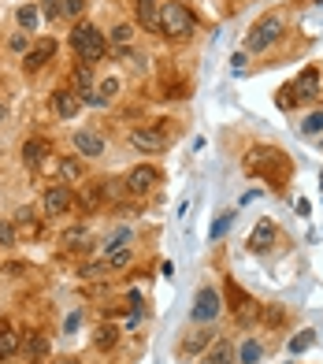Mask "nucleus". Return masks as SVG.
<instances>
[{"label": "nucleus", "instance_id": "473e14b6", "mask_svg": "<svg viewBox=\"0 0 323 364\" xmlns=\"http://www.w3.org/2000/svg\"><path fill=\"white\" fill-rule=\"evenodd\" d=\"M41 4H45V19H60V15H63V0H41Z\"/></svg>", "mask_w": 323, "mask_h": 364}, {"label": "nucleus", "instance_id": "7ed1b4c3", "mask_svg": "<svg viewBox=\"0 0 323 364\" xmlns=\"http://www.w3.org/2000/svg\"><path fill=\"white\" fill-rule=\"evenodd\" d=\"M283 30H286L283 15H264V19L249 30L246 48H249V53H264V48H271V45H275V41L283 38Z\"/></svg>", "mask_w": 323, "mask_h": 364}, {"label": "nucleus", "instance_id": "39448f33", "mask_svg": "<svg viewBox=\"0 0 323 364\" xmlns=\"http://www.w3.org/2000/svg\"><path fill=\"white\" fill-rule=\"evenodd\" d=\"M227 297H231L227 305H231V312H234V320H238V323H253L256 316H261V305H256L253 297H249L246 290H241V287L234 283V279L227 283Z\"/></svg>", "mask_w": 323, "mask_h": 364}, {"label": "nucleus", "instance_id": "f704fd0d", "mask_svg": "<svg viewBox=\"0 0 323 364\" xmlns=\"http://www.w3.org/2000/svg\"><path fill=\"white\" fill-rule=\"evenodd\" d=\"M126 264H131V253H126V250H119V253L108 257V268H111V272H116V268H126Z\"/></svg>", "mask_w": 323, "mask_h": 364}, {"label": "nucleus", "instance_id": "5701e85b", "mask_svg": "<svg viewBox=\"0 0 323 364\" xmlns=\"http://www.w3.org/2000/svg\"><path fill=\"white\" fill-rule=\"evenodd\" d=\"M63 245H67V250H89V230L86 227H67L63 230Z\"/></svg>", "mask_w": 323, "mask_h": 364}, {"label": "nucleus", "instance_id": "6e6552de", "mask_svg": "<svg viewBox=\"0 0 323 364\" xmlns=\"http://www.w3.org/2000/svg\"><path fill=\"white\" fill-rule=\"evenodd\" d=\"M53 56H56V41H53V38H41V41H34V45L26 48L23 68H26V71H41Z\"/></svg>", "mask_w": 323, "mask_h": 364}, {"label": "nucleus", "instance_id": "58836bf2", "mask_svg": "<svg viewBox=\"0 0 323 364\" xmlns=\"http://www.w3.org/2000/svg\"><path fill=\"white\" fill-rule=\"evenodd\" d=\"M116 93H119V82H116V78H108L104 86H101V101H108V97H116Z\"/></svg>", "mask_w": 323, "mask_h": 364}, {"label": "nucleus", "instance_id": "c85d7f7f", "mask_svg": "<svg viewBox=\"0 0 323 364\" xmlns=\"http://www.w3.org/2000/svg\"><path fill=\"white\" fill-rule=\"evenodd\" d=\"M261 342H246L241 346V364H261Z\"/></svg>", "mask_w": 323, "mask_h": 364}, {"label": "nucleus", "instance_id": "bb28decb", "mask_svg": "<svg viewBox=\"0 0 323 364\" xmlns=\"http://www.w3.org/2000/svg\"><path fill=\"white\" fill-rule=\"evenodd\" d=\"M15 19H19V26H23L26 34H30V30L38 26V8H34V4H23L19 11H15Z\"/></svg>", "mask_w": 323, "mask_h": 364}, {"label": "nucleus", "instance_id": "0eeeda50", "mask_svg": "<svg viewBox=\"0 0 323 364\" xmlns=\"http://www.w3.org/2000/svg\"><path fill=\"white\" fill-rule=\"evenodd\" d=\"M71 205H75V197H71V190L67 186H48L45 190V197H41V212L45 216H63V212H71Z\"/></svg>", "mask_w": 323, "mask_h": 364}, {"label": "nucleus", "instance_id": "9b49d317", "mask_svg": "<svg viewBox=\"0 0 323 364\" xmlns=\"http://www.w3.org/2000/svg\"><path fill=\"white\" fill-rule=\"evenodd\" d=\"M53 112L60 119H75V115L82 112V93L78 90H56L53 93Z\"/></svg>", "mask_w": 323, "mask_h": 364}, {"label": "nucleus", "instance_id": "20e7f679", "mask_svg": "<svg viewBox=\"0 0 323 364\" xmlns=\"http://www.w3.org/2000/svg\"><path fill=\"white\" fill-rule=\"evenodd\" d=\"M271 168H286V160H283V153L279 149H271V145H256V149H249L246 153V171L249 175H268Z\"/></svg>", "mask_w": 323, "mask_h": 364}, {"label": "nucleus", "instance_id": "9d476101", "mask_svg": "<svg viewBox=\"0 0 323 364\" xmlns=\"http://www.w3.org/2000/svg\"><path fill=\"white\" fill-rule=\"evenodd\" d=\"M216 312H219V294L212 287L197 290V301H193V320H197V323H212Z\"/></svg>", "mask_w": 323, "mask_h": 364}, {"label": "nucleus", "instance_id": "423d86ee", "mask_svg": "<svg viewBox=\"0 0 323 364\" xmlns=\"http://www.w3.org/2000/svg\"><path fill=\"white\" fill-rule=\"evenodd\" d=\"M156 182H160V171L149 168V164H138V168H131V175H126V190L134 197H145V193L156 190Z\"/></svg>", "mask_w": 323, "mask_h": 364}, {"label": "nucleus", "instance_id": "dca6fc26", "mask_svg": "<svg viewBox=\"0 0 323 364\" xmlns=\"http://www.w3.org/2000/svg\"><path fill=\"white\" fill-rule=\"evenodd\" d=\"M23 350V342H19V331H15L11 323H0V364L11 360L15 353Z\"/></svg>", "mask_w": 323, "mask_h": 364}, {"label": "nucleus", "instance_id": "a878e982", "mask_svg": "<svg viewBox=\"0 0 323 364\" xmlns=\"http://www.w3.org/2000/svg\"><path fill=\"white\" fill-rule=\"evenodd\" d=\"M116 338H119V331L111 327V323H104V327H97V350H111V346H116Z\"/></svg>", "mask_w": 323, "mask_h": 364}, {"label": "nucleus", "instance_id": "f257e3e1", "mask_svg": "<svg viewBox=\"0 0 323 364\" xmlns=\"http://www.w3.org/2000/svg\"><path fill=\"white\" fill-rule=\"evenodd\" d=\"M193 30H197V19H193V11L182 4V0H168V4H160V34L190 38Z\"/></svg>", "mask_w": 323, "mask_h": 364}, {"label": "nucleus", "instance_id": "cd10ccee", "mask_svg": "<svg viewBox=\"0 0 323 364\" xmlns=\"http://www.w3.org/2000/svg\"><path fill=\"white\" fill-rule=\"evenodd\" d=\"M309 346H316V331H301V335L290 338V353H305Z\"/></svg>", "mask_w": 323, "mask_h": 364}, {"label": "nucleus", "instance_id": "7c9ffc66", "mask_svg": "<svg viewBox=\"0 0 323 364\" xmlns=\"http://www.w3.org/2000/svg\"><path fill=\"white\" fill-rule=\"evenodd\" d=\"M75 82H78V93H86V90H89V82H93L89 63H78V68H75Z\"/></svg>", "mask_w": 323, "mask_h": 364}, {"label": "nucleus", "instance_id": "393cba45", "mask_svg": "<svg viewBox=\"0 0 323 364\" xmlns=\"http://www.w3.org/2000/svg\"><path fill=\"white\" fill-rule=\"evenodd\" d=\"M56 175H60L63 182H82V175H86V171H82V164H78L75 156H63V160H60V171H56Z\"/></svg>", "mask_w": 323, "mask_h": 364}, {"label": "nucleus", "instance_id": "c756f323", "mask_svg": "<svg viewBox=\"0 0 323 364\" xmlns=\"http://www.w3.org/2000/svg\"><path fill=\"white\" fill-rule=\"evenodd\" d=\"M131 41H134V26H116V30H111V45L126 48Z\"/></svg>", "mask_w": 323, "mask_h": 364}, {"label": "nucleus", "instance_id": "4be33fe9", "mask_svg": "<svg viewBox=\"0 0 323 364\" xmlns=\"http://www.w3.org/2000/svg\"><path fill=\"white\" fill-rule=\"evenodd\" d=\"M23 353H26V360L41 364V360H45V353H48V342H45L41 335H30V338L23 342Z\"/></svg>", "mask_w": 323, "mask_h": 364}, {"label": "nucleus", "instance_id": "aec40b11", "mask_svg": "<svg viewBox=\"0 0 323 364\" xmlns=\"http://www.w3.org/2000/svg\"><path fill=\"white\" fill-rule=\"evenodd\" d=\"M15 227L26 230V238H38L41 235V223L34 216V208H19V212H15Z\"/></svg>", "mask_w": 323, "mask_h": 364}, {"label": "nucleus", "instance_id": "412c9836", "mask_svg": "<svg viewBox=\"0 0 323 364\" xmlns=\"http://www.w3.org/2000/svg\"><path fill=\"white\" fill-rule=\"evenodd\" d=\"M101 190H104V205H116V201H123V193H131L126 190V178H101Z\"/></svg>", "mask_w": 323, "mask_h": 364}, {"label": "nucleus", "instance_id": "6ab92c4d", "mask_svg": "<svg viewBox=\"0 0 323 364\" xmlns=\"http://www.w3.org/2000/svg\"><path fill=\"white\" fill-rule=\"evenodd\" d=\"M212 342H216V331H193V335H186V342H182V353L197 357V353L208 350Z\"/></svg>", "mask_w": 323, "mask_h": 364}, {"label": "nucleus", "instance_id": "f8f14e48", "mask_svg": "<svg viewBox=\"0 0 323 364\" xmlns=\"http://www.w3.org/2000/svg\"><path fill=\"white\" fill-rule=\"evenodd\" d=\"M48 156H53V145H48L45 138H30L23 145V164H26V168H41Z\"/></svg>", "mask_w": 323, "mask_h": 364}, {"label": "nucleus", "instance_id": "b1692460", "mask_svg": "<svg viewBox=\"0 0 323 364\" xmlns=\"http://www.w3.org/2000/svg\"><path fill=\"white\" fill-rule=\"evenodd\" d=\"M271 238H275V223H261L253 230V253H261V250H271Z\"/></svg>", "mask_w": 323, "mask_h": 364}, {"label": "nucleus", "instance_id": "1a4fd4ad", "mask_svg": "<svg viewBox=\"0 0 323 364\" xmlns=\"http://www.w3.org/2000/svg\"><path fill=\"white\" fill-rule=\"evenodd\" d=\"M131 145L138 149V153H164L168 138L160 134V130H153V127H138V130H131Z\"/></svg>", "mask_w": 323, "mask_h": 364}, {"label": "nucleus", "instance_id": "ddd939ff", "mask_svg": "<svg viewBox=\"0 0 323 364\" xmlns=\"http://www.w3.org/2000/svg\"><path fill=\"white\" fill-rule=\"evenodd\" d=\"M134 15L149 34H160V4L156 0H134Z\"/></svg>", "mask_w": 323, "mask_h": 364}, {"label": "nucleus", "instance_id": "2eb2a0df", "mask_svg": "<svg viewBox=\"0 0 323 364\" xmlns=\"http://www.w3.org/2000/svg\"><path fill=\"white\" fill-rule=\"evenodd\" d=\"M234 360V346L227 338H216L208 350L201 353V364H231Z\"/></svg>", "mask_w": 323, "mask_h": 364}, {"label": "nucleus", "instance_id": "2f4dec72", "mask_svg": "<svg viewBox=\"0 0 323 364\" xmlns=\"http://www.w3.org/2000/svg\"><path fill=\"white\" fill-rule=\"evenodd\" d=\"M301 130H305V134H319V130H323V112H312L309 119L301 123Z\"/></svg>", "mask_w": 323, "mask_h": 364}, {"label": "nucleus", "instance_id": "f03ea898", "mask_svg": "<svg viewBox=\"0 0 323 364\" xmlns=\"http://www.w3.org/2000/svg\"><path fill=\"white\" fill-rule=\"evenodd\" d=\"M71 48L78 53V60L82 63H97L104 56V38H101V30H97L93 23H78L71 30Z\"/></svg>", "mask_w": 323, "mask_h": 364}, {"label": "nucleus", "instance_id": "e433bc0d", "mask_svg": "<svg viewBox=\"0 0 323 364\" xmlns=\"http://www.w3.org/2000/svg\"><path fill=\"white\" fill-rule=\"evenodd\" d=\"M86 11V0H63V15H82Z\"/></svg>", "mask_w": 323, "mask_h": 364}, {"label": "nucleus", "instance_id": "a211bd4d", "mask_svg": "<svg viewBox=\"0 0 323 364\" xmlns=\"http://www.w3.org/2000/svg\"><path fill=\"white\" fill-rule=\"evenodd\" d=\"M294 93L301 97V101H316V97H319V75L309 68V71L294 82Z\"/></svg>", "mask_w": 323, "mask_h": 364}, {"label": "nucleus", "instance_id": "4468645a", "mask_svg": "<svg viewBox=\"0 0 323 364\" xmlns=\"http://www.w3.org/2000/svg\"><path fill=\"white\" fill-rule=\"evenodd\" d=\"M75 149L82 156H101L104 153V138L97 134V130H78V134H75Z\"/></svg>", "mask_w": 323, "mask_h": 364}, {"label": "nucleus", "instance_id": "4c0bfd02", "mask_svg": "<svg viewBox=\"0 0 323 364\" xmlns=\"http://www.w3.org/2000/svg\"><path fill=\"white\" fill-rule=\"evenodd\" d=\"M231 223H234V212H227V216H223V220H219V223L212 227V238H223V230H227Z\"/></svg>", "mask_w": 323, "mask_h": 364}, {"label": "nucleus", "instance_id": "ea45409f", "mask_svg": "<svg viewBox=\"0 0 323 364\" xmlns=\"http://www.w3.org/2000/svg\"><path fill=\"white\" fill-rule=\"evenodd\" d=\"M4 119H8V105H4V101H0V123H4Z\"/></svg>", "mask_w": 323, "mask_h": 364}, {"label": "nucleus", "instance_id": "f3484780", "mask_svg": "<svg viewBox=\"0 0 323 364\" xmlns=\"http://www.w3.org/2000/svg\"><path fill=\"white\" fill-rule=\"evenodd\" d=\"M78 208H82V212H97V208H104L101 178H97V182H86V186H82V193H78Z\"/></svg>", "mask_w": 323, "mask_h": 364}, {"label": "nucleus", "instance_id": "c9c22d12", "mask_svg": "<svg viewBox=\"0 0 323 364\" xmlns=\"http://www.w3.org/2000/svg\"><path fill=\"white\" fill-rule=\"evenodd\" d=\"M104 272H108V264H82V272H78V275H82V279H97Z\"/></svg>", "mask_w": 323, "mask_h": 364}, {"label": "nucleus", "instance_id": "72a5a7b5", "mask_svg": "<svg viewBox=\"0 0 323 364\" xmlns=\"http://www.w3.org/2000/svg\"><path fill=\"white\" fill-rule=\"evenodd\" d=\"M0 245H15V223L0 220Z\"/></svg>", "mask_w": 323, "mask_h": 364}]
</instances>
